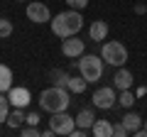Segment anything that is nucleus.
Here are the masks:
<instances>
[{"label": "nucleus", "instance_id": "obj_4", "mask_svg": "<svg viewBox=\"0 0 147 137\" xmlns=\"http://www.w3.org/2000/svg\"><path fill=\"white\" fill-rule=\"evenodd\" d=\"M100 56H103L105 64H110V66H125L127 61V49L123 42H108L105 39L103 44H100Z\"/></svg>", "mask_w": 147, "mask_h": 137}, {"label": "nucleus", "instance_id": "obj_18", "mask_svg": "<svg viewBox=\"0 0 147 137\" xmlns=\"http://www.w3.org/2000/svg\"><path fill=\"white\" fill-rule=\"evenodd\" d=\"M135 100H137V95H135V91H120V95H118V105L120 108H127L130 110L132 105H135Z\"/></svg>", "mask_w": 147, "mask_h": 137}, {"label": "nucleus", "instance_id": "obj_16", "mask_svg": "<svg viewBox=\"0 0 147 137\" xmlns=\"http://www.w3.org/2000/svg\"><path fill=\"white\" fill-rule=\"evenodd\" d=\"M123 125H125L127 130H130V135H132L135 130H140V127H142V115H137V113L127 110L125 115H123Z\"/></svg>", "mask_w": 147, "mask_h": 137}, {"label": "nucleus", "instance_id": "obj_17", "mask_svg": "<svg viewBox=\"0 0 147 137\" xmlns=\"http://www.w3.org/2000/svg\"><path fill=\"white\" fill-rule=\"evenodd\" d=\"M86 86H88V81H86L84 76H71L69 83H66V88H69V93H84Z\"/></svg>", "mask_w": 147, "mask_h": 137}, {"label": "nucleus", "instance_id": "obj_23", "mask_svg": "<svg viewBox=\"0 0 147 137\" xmlns=\"http://www.w3.org/2000/svg\"><path fill=\"white\" fill-rule=\"evenodd\" d=\"M42 135V130H37V125H25L22 127V137H37Z\"/></svg>", "mask_w": 147, "mask_h": 137}, {"label": "nucleus", "instance_id": "obj_14", "mask_svg": "<svg viewBox=\"0 0 147 137\" xmlns=\"http://www.w3.org/2000/svg\"><path fill=\"white\" fill-rule=\"evenodd\" d=\"M91 135L93 137H113V125H110L108 120H98V118H96L93 127H91Z\"/></svg>", "mask_w": 147, "mask_h": 137}, {"label": "nucleus", "instance_id": "obj_27", "mask_svg": "<svg viewBox=\"0 0 147 137\" xmlns=\"http://www.w3.org/2000/svg\"><path fill=\"white\" fill-rule=\"evenodd\" d=\"M135 12H137V15H145L147 7H145V5H135Z\"/></svg>", "mask_w": 147, "mask_h": 137}, {"label": "nucleus", "instance_id": "obj_2", "mask_svg": "<svg viewBox=\"0 0 147 137\" xmlns=\"http://www.w3.org/2000/svg\"><path fill=\"white\" fill-rule=\"evenodd\" d=\"M69 105H71V95H69V88H64V86H52L39 93V108L47 110L49 115L69 110Z\"/></svg>", "mask_w": 147, "mask_h": 137}, {"label": "nucleus", "instance_id": "obj_21", "mask_svg": "<svg viewBox=\"0 0 147 137\" xmlns=\"http://www.w3.org/2000/svg\"><path fill=\"white\" fill-rule=\"evenodd\" d=\"M12 34V22L7 17H0V39H7Z\"/></svg>", "mask_w": 147, "mask_h": 137}, {"label": "nucleus", "instance_id": "obj_7", "mask_svg": "<svg viewBox=\"0 0 147 137\" xmlns=\"http://www.w3.org/2000/svg\"><path fill=\"white\" fill-rule=\"evenodd\" d=\"M25 15L30 22H34V25H44V22H52V12H49V7L44 5V3H30V5L25 7Z\"/></svg>", "mask_w": 147, "mask_h": 137}, {"label": "nucleus", "instance_id": "obj_28", "mask_svg": "<svg viewBox=\"0 0 147 137\" xmlns=\"http://www.w3.org/2000/svg\"><path fill=\"white\" fill-rule=\"evenodd\" d=\"M145 130H147V120H145Z\"/></svg>", "mask_w": 147, "mask_h": 137}, {"label": "nucleus", "instance_id": "obj_1", "mask_svg": "<svg viewBox=\"0 0 147 137\" xmlns=\"http://www.w3.org/2000/svg\"><path fill=\"white\" fill-rule=\"evenodd\" d=\"M52 32L57 34L59 39H66V37H74V34H79L81 27H84V15H81V10H64L59 12V15L52 17Z\"/></svg>", "mask_w": 147, "mask_h": 137}, {"label": "nucleus", "instance_id": "obj_5", "mask_svg": "<svg viewBox=\"0 0 147 137\" xmlns=\"http://www.w3.org/2000/svg\"><path fill=\"white\" fill-rule=\"evenodd\" d=\"M93 108H100V110H110V108L118 105V95H115V86H103V88L93 91Z\"/></svg>", "mask_w": 147, "mask_h": 137}, {"label": "nucleus", "instance_id": "obj_15", "mask_svg": "<svg viewBox=\"0 0 147 137\" xmlns=\"http://www.w3.org/2000/svg\"><path fill=\"white\" fill-rule=\"evenodd\" d=\"M12 68L5 66V64H0V93H7L12 88Z\"/></svg>", "mask_w": 147, "mask_h": 137}, {"label": "nucleus", "instance_id": "obj_19", "mask_svg": "<svg viewBox=\"0 0 147 137\" xmlns=\"http://www.w3.org/2000/svg\"><path fill=\"white\" fill-rule=\"evenodd\" d=\"M49 79H52L54 86H64V88H66V83H69L71 76H69L66 71H61V68H54V71H49Z\"/></svg>", "mask_w": 147, "mask_h": 137}, {"label": "nucleus", "instance_id": "obj_8", "mask_svg": "<svg viewBox=\"0 0 147 137\" xmlns=\"http://www.w3.org/2000/svg\"><path fill=\"white\" fill-rule=\"evenodd\" d=\"M84 49H86V42H84V39H79L76 34H74V37L61 39V54H64L66 59H79V56H84Z\"/></svg>", "mask_w": 147, "mask_h": 137}, {"label": "nucleus", "instance_id": "obj_12", "mask_svg": "<svg viewBox=\"0 0 147 137\" xmlns=\"http://www.w3.org/2000/svg\"><path fill=\"white\" fill-rule=\"evenodd\" d=\"M96 122V113L93 108H81L79 115H76V127H86V130H91Z\"/></svg>", "mask_w": 147, "mask_h": 137}, {"label": "nucleus", "instance_id": "obj_13", "mask_svg": "<svg viewBox=\"0 0 147 137\" xmlns=\"http://www.w3.org/2000/svg\"><path fill=\"white\" fill-rule=\"evenodd\" d=\"M25 108H12L10 110V115H7V120H5V125L7 127H12V130H17V127H22L25 125Z\"/></svg>", "mask_w": 147, "mask_h": 137}, {"label": "nucleus", "instance_id": "obj_3", "mask_svg": "<svg viewBox=\"0 0 147 137\" xmlns=\"http://www.w3.org/2000/svg\"><path fill=\"white\" fill-rule=\"evenodd\" d=\"M103 56H98V54H84V56H79V74L84 76L88 83H96V81L103 79Z\"/></svg>", "mask_w": 147, "mask_h": 137}, {"label": "nucleus", "instance_id": "obj_24", "mask_svg": "<svg viewBox=\"0 0 147 137\" xmlns=\"http://www.w3.org/2000/svg\"><path fill=\"white\" fill-rule=\"evenodd\" d=\"M66 5L74 7V10H86L88 7V0H66Z\"/></svg>", "mask_w": 147, "mask_h": 137}, {"label": "nucleus", "instance_id": "obj_26", "mask_svg": "<svg viewBox=\"0 0 147 137\" xmlns=\"http://www.w3.org/2000/svg\"><path fill=\"white\" fill-rule=\"evenodd\" d=\"M145 93H147V88H145V86H140V88H135V95H137V98H142Z\"/></svg>", "mask_w": 147, "mask_h": 137}, {"label": "nucleus", "instance_id": "obj_10", "mask_svg": "<svg viewBox=\"0 0 147 137\" xmlns=\"http://www.w3.org/2000/svg\"><path fill=\"white\" fill-rule=\"evenodd\" d=\"M132 83H135V79H132V74L127 71L125 66H118L115 76H113V86H115L118 91H127V88H132Z\"/></svg>", "mask_w": 147, "mask_h": 137}, {"label": "nucleus", "instance_id": "obj_25", "mask_svg": "<svg viewBox=\"0 0 147 137\" xmlns=\"http://www.w3.org/2000/svg\"><path fill=\"white\" fill-rule=\"evenodd\" d=\"M39 113H27V118H25V125H39Z\"/></svg>", "mask_w": 147, "mask_h": 137}, {"label": "nucleus", "instance_id": "obj_11", "mask_svg": "<svg viewBox=\"0 0 147 137\" xmlns=\"http://www.w3.org/2000/svg\"><path fill=\"white\" fill-rule=\"evenodd\" d=\"M108 32H110V27H108V22H103V20H96L93 25L88 27V37L93 39V42H98V44H103L105 39H108Z\"/></svg>", "mask_w": 147, "mask_h": 137}, {"label": "nucleus", "instance_id": "obj_20", "mask_svg": "<svg viewBox=\"0 0 147 137\" xmlns=\"http://www.w3.org/2000/svg\"><path fill=\"white\" fill-rule=\"evenodd\" d=\"M10 110H12V105H10V100H7V93H0V125L7 120Z\"/></svg>", "mask_w": 147, "mask_h": 137}, {"label": "nucleus", "instance_id": "obj_9", "mask_svg": "<svg viewBox=\"0 0 147 137\" xmlns=\"http://www.w3.org/2000/svg\"><path fill=\"white\" fill-rule=\"evenodd\" d=\"M7 100H10L12 108H27L30 100H32V95H30V91H27L25 86H12V88L7 91Z\"/></svg>", "mask_w": 147, "mask_h": 137}, {"label": "nucleus", "instance_id": "obj_6", "mask_svg": "<svg viewBox=\"0 0 147 137\" xmlns=\"http://www.w3.org/2000/svg\"><path fill=\"white\" fill-rule=\"evenodd\" d=\"M49 127H52L54 135H71V130L76 127V118H71L66 110L52 113V118H49Z\"/></svg>", "mask_w": 147, "mask_h": 137}, {"label": "nucleus", "instance_id": "obj_22", "mask_svg": "<svg viewBox=\"0 0 147 137\" xmlns=\"http://www.w3.org/2000/svg\"><path fill=\"white\" fill-rule=\"evenodd\" d=\"M127 135H130V130H127V127L123 125V120L113 125V137H127Z\"/></svg>", "mask_w": 147, "mask_h": 137}]
</instances>
